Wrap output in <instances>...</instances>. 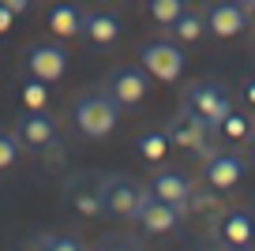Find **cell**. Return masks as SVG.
Returning a JSON list of instances; mask_svg holds the SVG:
<instances>
[{
  "label": "cell",
  "instance_id": "cell-1",
  "mask_svg": "<svg viewBox=\"0 0 255 251\" xmlns=\"http://www.w3.org/2000/svg\"><path fill=\"white\" fill-rule=\"evenodd\" d=\"M72 124L83 139H109L120 124V105L109 98V90H87V94L75 98L72 109Z\"/></svg>",
  "mask_w": 255,
  "mask_h": 251
},
{
  "label": "cell",
  "instance_id": "cell-2",
  "mask_svg": "<svg viewBox=\"0 0 255 251\" xmlns=\"http://www.w3.org/2000/svg\"><path fill=\"white\" fill-rule=\"evenodd\" d=\"M184 109L195 113L199 120H207L218 131V124L233 113V94L222 83H214V79H199V83H191V87L184 90Z\"/></svg>",
  "mask_w": 255,
  "mask_h": 251
},
{
  "label": "cell",
  "instance_id": "cell-3",
  "mask_svg": "<svg viewBox=\"0 0 255 251\" xmlns=\"http://www.w3.org/2000/svg\"><path fill=\"white\" fill-rule=\"evenodd\" d=\"M139 68L150 79H158V83H176L184 75V49L176 41H165V38L146 41L139 49Z\"/></svg>",
  "mask_w": 255,
  "mask_h": 251
},
{
  "label": "cell",
  "instance_id": "cell-4",
  "mask_svg": "<svg viewBox=\"0 0 255 251\" xmlns=\"http://www.w3.org/2000/svg\"><path fill=\"white\" fill-rule=\"evenodd\" d=\"M165 131H169V139H173V146H176V150H188V154H203V157L214 154V142H210L214 127H210L207 120H199L195 113H188V109L176 113V117L165 124Z\"/></svg>",
  "mask_w": 255,
  "mask_h": 251
},
{
  "label": "cell",
  "instance_id": "cell-5",
  "mask_svg": "<svg viewBox=\"0 0 255 251\" xmlns=\"http://www.w3.org/2000/svg\"><path fill=\"white\" fill-rule=\"evenodd\" d=\"M143 195H146V191L139 188V184L131 180V176H102L105 214H113V218H128V221H135Z\"/></svg>",
  "mask_w": 255,
  "mask_h": 251
},
{
  "label": "cell",
  "instance_id": "cell-6",
  "mask_svg": "<svg viewBox=\"0 0 255 251\" xmlns=\"http://www.w3.org/2000/svg\"><path fill=\"white\" fill-rule=\"evenodd\" d=\"M184 214H188L184 206H173V203H165V199H158V195L146 191L143 203H139L135 225L143 229V233H150V236H161V233H173V229L180 225Z\"/></svg>",
  "mask_w": 255,
  "mask_h": 251
},
{
  "label": "cell",
  "instance_id": "cell-7",
  "mask_svg": "<svg viewBox=\"0 0 255 251\" xmlns=\"http://www.w3.org/2000/svg\"><path fill=\"white\" fill-rule=\"evenodd\" d=\"M26 75L41 79V83H56L68 75V53L56 41H38L26 49Z\"/></svg>",
  "mask_w": 255,
  "mask_h": 251
},
{
  "label": "cell",
  "instance_id": "cell-8",
  "mask_svg": "<svg viewBox=\"0 0 255 251\" xmlns=\"http://www.w3.org/2000/svg\"><path fill=\"white\" fill-rule=\"evenodd\" d=\"M146 71L143 68H113L109 71V83H105V90H109V98L120 105V109H135V105H143L146 98Z\"/></svg>",
  "mask_w": 255,
  "mask_h": 251
},
{
  "label": "cell",
  "instance_id": "cell-9",
  "mask_svg": "<svg viewBox=\"0 0 255 251\" xmlns=\"http://www.w3.org/2000/svg\"><path fill=\"white\" fill-rule=\"evenodd\" d=\"M64 199L75 214L83 218H98L105 214V199H102V176H90V173H75L64 188Z\"/></svg>",
  "mask_w": 255,
  "mask_h": 251
},
{
  "label": "cell",
  "instance_id": "cell-10",
  "mask_svg": "<svg viewBox=\"0 0 255 251\" xmlns=\"http://www.w3.org/2000/svg\"><path fill=\"white\" fill-rule=\"evenodd\" d=\"M203 15H207V34H214V38H222V41L244 34L248 19H252V15H248V8H244V4H237V0H214Z\"/></svg>",
  "mask_w": 255,
  "mask_h": 251
},
{
  "label": "cell",
  "instance_id": "cell-11",
  "mask_svg": "<svg viewBox=\"0 0 255 251\" xmlns=\"http://www.w3.org/2000/svg\"><path fill=\"white\" fill-rule=\"evenodd\" d=\"M15 139L30 150H45L56 142V120L49 117L45 109H26L23 117L15 120Z\"/></svg>",
  "mask_w": 255,
  "mask_h": 251
},
{
  "label": "cell",
  "instance_id": "cell-12",
  "mask_svg": "<svg viewBox=\"0 0 255 251\" xmlns=\"http://www.w3.org/2000/svg\"><path fill=\"white\" fill-rule=\"evenodd\" d=\"M120 34H124V26H120V19L113 11H105V8L83 11V38L90 41V49L105 53V49H113L120 41Z\"/></svg>",
  "mask_w": 255,
  "mask_h": 251
},
{
  "label": "cell",
  "instance_id": "cell-13",
  "mask_svg": "<svg viewBox=\"0 0 255 251\" xmlns=\"http://www.w3.org/2000/svg\"><path fill=\"white\" fill-rule=\"evenodd\" d=\"M203 180H207L210 191H229L237 188L240 180H244V157L237 154H210L207 161H203Z\"/></svg>",
  "mask_w": 255,
  "mask_h": 251
},
{
  "label": "cell",
  "instance_id": "cell-14",
  "mask_svg": "<svg viewBox=\"0 0 255 251\" xmlns=\"http://www.w3.org/2000/svg\"><path fill=\"white\" fill-rule=\"evenodd\" d=\"M150 195H158V199H165V203H173V206H184L188 210V199H191V191H195V184H191V176H184V173H176V169H165V173H158L150 180Z\"/></svg>",
  "mask_w": 255,
  "mask_h": 251
},
{
  "label": "cell",
  "instance_id": "cell-15",
  "mask_svg": "<svg viewBox=\"0 0 255 251\" xmlns=\"http://www.w3.org/2000/svg\"><path fill=\"white\" fill-rule=\"evenodd\" d=\"M49 34H56V38H64V41L79 38L83 34V8L72 4V0L53 4V8H49Z\"/></svg>",
  "mask_w": 255,
  "mask_h": 251
},
{
  "label": "cell",
  "instance_id": "cell-16",
  "mask_svg": "<svg viewBox=\"0 0 255 251\" xmlns=\"http://www.w3.org/2000/svg\"><path fill=\"white\" fill-rule=\"evenodd\" d=\"M218 233H222L225 244H240V248H252V240H255V225L248 218V210H229L218 221Z\"/></svg>",
  "mask_w": 255,
  "mask_h": 251
},
{
  "label": "cell",
  "instance_id": "cell-17",
  "mask_svg": "<svg viewBox=\"0 0 255 251\" xmlns=\"http://www.w3.org/2000/svg\"><path fill=\"white\" fill-rule=\"evenodd\" d=\"M169 30H173V38L180 41V45H195V41H203V34H207V15L195 11V8H184Z\"/></svg>",
  "mask_w": 255,
  "mask_h": 251
},
{
  "label": "cell",
  "instance_id": "cell-18",
  "mask_svg": "<svg viewBox=\"0 0 255 251\" xmlns=\"http://www.w3.org/2000/svg\"><path fill=\"white\" fill-rule=\"evenodd\" d=\"M135 150L143 161H165L169 150H173V139H169L165 127H150V131H143L135 139Z\"/></svg>",
  "mask_w": 255,
  "mask_h": 251
},
{
  "label": "cell",
  "instance_id": "cell-19",
  "mask_svg": "<svg viewBox=\"0 0 255 251\" xmlns=\"http://www.w3.org/2000/svg\"><path fill=\"white\" fill-rule=\"evenodd\" d=\"M252 131H255V120L248 113H229L218 124V135H225L229 142H252Z\"/></svg>",
  "mask_w": 255,
  "mask_h": 251
},
{
  "label": "cell",
  "instance_id": "cell-20",
  "mask_svg": "<svg viewBox=\"0 0 255 251\" xmlns=\"http://www.w3.org/2000/svg\"><path fill=\"white\" fill-rule=\"evenodd\" d=\"M19 98H23L26 109H45V105H49V83L26 75L23 83H19Z\"/></svg>",
  "mask_w": 255,
  "mask_h": 251
},
{
  "label": "cell",
  "instance_id": "cell-21",
  "mask_svg": "<svg viewBox=\"0 0 255 251\" xmlns=\"http://www.w3.org/2000/svg\"><path fill=\"white\" fill-rule=\"evenodd\" d=\"M184 8H188V0H146V11L158 26H173Z\"/></svg>",
  "mask_w": 255,
  "mask_h": 251
},
{
  "label": "cell",
  "instance_id": "cell-22",
  "mask_svg": "<svg viewBox=\"0 0 255 251\" xmlns=\"http://www.w3.org/2000/svg\"><path fill=\"white\" fill-rule=\"evenodd\" d=\"M34 244H38L34 251H87L79 236H68V233L64 236H38Z\"/></svg>",
  "mask_w": 255,
  "mask_h": 251
},
{
  "label": "cell",
  "instance_id": "cell-23",
  "mask_svg": "<svg viewBox=\"0 0 255 251\" xmlns=\"http://www.w3.org/2000/svg\"><path fill=\"white\" fill-rule=\"evenodd\" d=\"M15 161H19V142L11 139V135L0 131V173H4V169H11Z\"/></svg>",
  "mask_w": 255,
  "mask_h": 251
},
{
  "label": "cell",
  "instance_id": "cell-24",
  "mask_svg": "<svg viewBox=\"0 0 255 251\" xmlns=\"http://www.w3.org/2000/svg\"><path fill=\"white\" fill-rule=\"evenodd\" d=\"M240 98H244V105L255 113V79H244V87H240Z\"/></svg>",
  "mask_w": 255,
  "mask_h": 251
},
{
  "label": "cell",
  "instance_id": "cell-25",
  "mask_svg": "<svg viewBox=\"0 0 255 251\" xmlns=\"http://www.w3.org/2000/svg\"><path fill=\"white\" fill-rule=\"evenodd\" d=\"M11 23H15V11H11L8 4H0V34H8Z\"/></svg>",
  "mask_w": 255,
  "mask_h": 251
},
{
  "label": "cell",
  "instance_id": "cell-26",
  "mask_svg": "<svg viewBox=\"0 0 255 251\" xmlns=\"http://www.w3.org/2000/svg\"><path fill=\"white\" fill-rule=\"evenodd\" d=\"M0 4H8L15 15H26V11H30V0H0Z\"/></svg>",
  "mask_w": 255,
  "mask_h": 251
},
{
  "label": "cell",
  "instance_id": "cell-27",
  "mask_svg": "<svg viewBox=\"0 0 255 251\" xmlns=\"http://www.w3.org/2000/svg\"><path fill=\"white\" fill-rule=\"evenodd\" d=\"M102 251H139V248H131L128 240H113V244H105Z\"/></svg>",
  "mask_w": 255,
  "mask_h": 251
},
{
  "label": "cell",
  "instance_id": "cell-28",
  "mask_svg": "<svg viewBox=\"0 0 255 251\" xmlns=\"http://www.w3.org/2000/svg\"><path fill=\"white\" fill-rule=\"evenodd\" d=\"M218 251H248V248H240V244H222Z\"/></svg>",
  "mask_w": 255,
  "mask_h": 251
},
{
  "label": "cell",
  "instance_id": "cell-29",
  "mask_svg": "<svg viewBox=\"0 0 255 251\" xmlns=\"http://www.w3.org/2000/svg\"><path fill=\"white\" fill-rule=\"evenodd\" d=\"M248 218H252V225H255V203H252V206H248Z\"/></svg>",
  "mask_w": 255,
  "mask_h": 251
},
{
  "label": "cell",
  "instance_id": "cell-30",
  "mask_svg": "<svg viewBox=\"0 0 255 251\" xmlns=\"http://www.w3.org/2000/svg\"><path fill=\"white\" fill-rule=\"evenodd\" d=\"M248 15H255V0H252V4H248Z\"/></svg>",
  "mask_w": 255,
  "mask_h": 251
},
{
  "label": "cell",
  "instance_id": "cell-31",
  "mask_svg": "<svg viewBox=\"0 0 255 251\" xmlns=\"http://www.w3.org/2000/svg\"><path fill=\"white\" fill-rule=\"evenodd\" d=\"M237 4H244V8H248V4H252V0H237Z\"/></svg>",
  "mask_w": 255,
  "mask_h": 251
},
{
  "label": "cell",
  "instance_id": "cell-32",
  "mask_svg": "<svg viewBox=\"0 0 255 251\" xmlns=\"http://www.w3.org/2000/svg\"><path fill=\"white\" fill-rule=\"evenodd\" d=\"M131 4H146V0H131Z\"/></svg>",
  "mask_w": 255,
  "mask_h": 251
},
{
  "label": "cell",
  "instance_id": "cell-33",
  "mask_svg": "<svg viewBox=\"0 0 255 251\" xmlns=\"http://www.w3.org/2000/svg\"><path fill=\"white\" fill-rule=\"evenodd\" d=\"M252 142H255V131H252Z\"/></svg>",
  "mask_w": 255,
  "mask_h": 251
}]
</instances>
